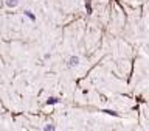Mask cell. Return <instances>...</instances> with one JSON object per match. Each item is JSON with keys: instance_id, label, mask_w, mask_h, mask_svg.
Returning a JSON list of instances; mask_svg holds the SVG:
<instances>
[{"instance_id": "cell-1", "label": "cell", "mask_w": 149, "mask_h": 131, "mask_svg": "<svg viewBox=\"0 0 149 131\" xmlns=\"http://www.w3.org/2000/svg\"><path fill=\"white\" fill-rule=\"evenodd\" d=\"M78 64H79V58H78V56H70V58L67 59V66H68V67H76Z\"/></svg>"}, {"instance_id": "cell-2", "label": "cell", "mask_w": 149, "mask_h": 131, "mask_svg": "<svg viewBox=\"0 0 149 131\" xmlns=\"http://www.w3.org/2000/svg\"><path fill=\"white\" fill-rule=\"evenodd\" d=\"M5 3H6V6H9V8H16L19 5V0H5Z\"/></svg>"}, {"instance_id": "cell-3", "label": "cell", "mask_w": 149, "mask_h": 131, "mask_svg": "<svg viewBox=\"0 0 149 131\" xmlns=\"http://www.w3.org/2000/svg\"><path fill=\"white\" fill-rule=\"evenodd\" d=\"M25 16H26V17H30L31 20H34V19H36V17H34V14H33L31 11H25Z\"/></svg>"}, {"instance_id": "cell-4", "label": "cell", "mask_w": 149, "mask_h": 131, "mask_svg": "<svg viewBox=\"0 0 149 131\" xmlns=\"http://www.w3.org/2000/svg\"><path fill=\"white\" fill-rule=\"evenodd\" d=\"M44 130L45 131H53V130H56V126L54 125H47V126H44Z\"/></svg>"}, {"instance_id": "cell-5", "label": "cell", "mask_w": 149, "mask_h": 131, "mask_svg": "<svg viewBox=\"0 0 149 131\" xmlns=\"http://www.w3.org/2000/svg\"><path fill=\"white\" fill-rule=\"evenodd\" d=\"M59 100L58 98H54V97H51V98H48V105H53V103H58Z\"/></svg>"}]
</instances>
